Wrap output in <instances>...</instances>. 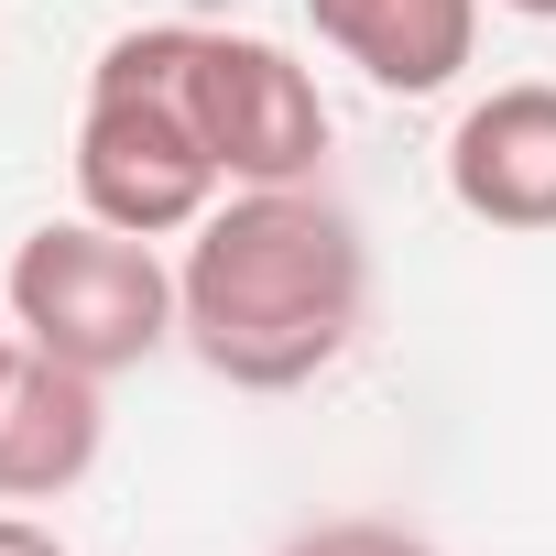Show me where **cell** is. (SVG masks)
<instances>
[{
  "label": "cell",
  "instance_id": "6da1fadb",
  "mask_svg": "<svg viewBox=\"0 0 556 556\" xmlns=\"http://www.w3.org/2000/svg\"><path fill=\"white\" fill-rule=\"evenodd\" d=\"M371 306V240L317 186H229L175 262V339L240 382V393H295L317 382Z\"/></svg>",
  "mask_w": 556,
  "mask_h": 556
},
{
  "label": "cell",
  "instance_id": "7a4b0ae2",
  "mask_svg": "<svg viewBox=\"0 0 556 556\" xmlns=\"http://www.w3.org/2000/svg\"><path fill=\"white\" fill-rule=\"evenodd\" d=\"M229 197L218 153L197 142L186 99H175V23H142L121 45H99L88 66V110H77V207L131 229V240H175Z\"/></svg>",
  "mask_w": 556,
  "mask_h": 556
},
{
  "label": "cell",
  "instance_id": "3957f363",
  "mask_svg": "<svg viewBox=\"0 0 556 556\" xmlns=\"http://www.w3.org/2000/svg\"><path fill=\"white\" fill-rule=\"evenodd\" d=\"M0 306H12L23 350H55L110 382L175 339V273L153 262V240H131L110 218H45L0 273Z\"/></svg>",
  "mask_w": 556,
  "mask_h": 556
},
{
  "label": "cell",
  "instance_id": "277c9868",
  "mask_svg": "<svg viewBox=\"0 0 556 556\" xmlns=\"http://www.w3.org/2000/svg\"><path fill=\"white\" fill-rule=\"evenodd\" d=\"M175 99H186V121H197V142L218 153L229 186H317L328 99H317V77L285 45L218 34V23H175Z\"/></svg>",
  "mask_w": 556,
  "mask_h": 556
},
{
  "label": "cell",
  "instance_id": "5b68a950",
  "mask_svg": "<svg viewBox=\"0 0 556 556\" xmlns=\"http://www.w3.org/2000/svg\"><path fill=\"white\" fill-rule=\"evenodd\" d=\"M447 197L480 229H556V88L513 77L458 110L447 131Z\"/></svg>",
  "mask_w": 556,
  "mask_h": 556
},
{
  "label": "cell",
  "instance_id": "8992f818",
  "mask_svg": "<svg viewBox=\"0 0 556 556\" xmlns=\"http://www.w3.org/2000/svg\"><path fill=\"white\" fill-rule=\"evenodd\" d=\"M110 447V404H99V371L55 361V350H23L12 382H0V502H66Z\"/></svg>",
  "mask_w": 556,
  "mask_h": 556
},
{
  "label": "cell",
  "instance_id": "52a82bcc",
  "mask_svg": "<svg viewBox=\"0 0 556 556\" xmlns=\"http://www.w3.org/2000/svg\"><path fill=\"white\" fill-rule=\"evenodd\" d=\"M306 23L393 99H437L480 55V0H306Z\"/></svg>",
  "mask_w": 556,
  "mask_h": 556
},
{
  "label": "cell",
  "instance_id": "ba28073f",
  "mask_svg": "<svg viewBox=\"0 0 556 556\" xmlns=\"http://www.w3.org/2000/svg\"><path fill=\"white\" fill-rule=\"evenodd\" d=\"M285 556H426V545H415L404 523H361V513H350V523H306Z\"/></svg>",
  "mask_w": 556,
  "mask_h": 556
},
{
  "label": "cell",
  "instance_id": "9c48e42d",
  "mask_svg": "<svg viewBox=\"0 0 556 556\" xmlns=\"http://www.w3.org/2000/svg\"><path fill=\"white\" fill-rule=\"evenodd\" d=\"M0 556H66V534L34 523V513H0Z\"/></svg>",
  "mask_w": 556,
  "mask_h": 556
},
{
  "label": "cell",
  "instance_id": "30bf717a",
  "mask_svg": "<svg viewBox=\"0 0 556 556\" xmlns=\"http://www.w3.org/2000/svg\"><path fill=\"white\" fill-rule=\"evenodd\" d=\"M12 361H23V328H12V306H0V382H12Z\"/></svg>",
  "mask_w": 556,
  "mask_h": 556
},
{
  "label": "cell",
  "instance_id": "8fae6325",
  "mask_svg": "<svg viewBox=\"0 0 556 556\" xmlns=\"http://www.w3.org/2000/svg\"><path fill=\"white\" fill-rule=\"evenodd\" d=\"M502 12H523V23H556V0H502Z\"/></svg>",
  "mask_w": 556,
  "mask_h": 556
}]
</instances>
